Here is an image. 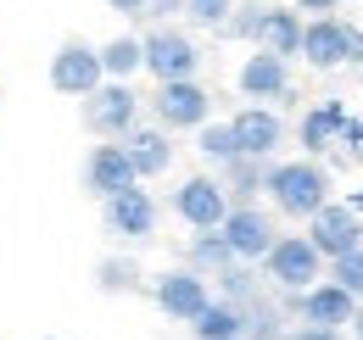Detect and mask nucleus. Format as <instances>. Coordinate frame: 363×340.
Instances as JSON below:
<instances>
[{
    "instance_id": "obj_4",
    "label": "nucleus",
    "mask_w": 363,
    "mask_h": 340,
    "mask_svg": "<svg viewBox=\"0 0 363 340\" xmlns=\"http://www.w3.org/2000/svg\"><path fill=\"white\" fill-rule=\"evenodd\" d=\"M84 123L101 140H123L129 128L140 123V95L129 89V79H101V84L84 95Z\"/></svg>"
},
{
    "instance_id": "obj_5",
    "label": "nucleus",
    "mask_w": 363,
    "mask_h": 340,
    "mask_svg": "<svg viewBox=\"0 0 363 340\" xmlns=\"http://www.w3.org/2000/svg\"><path fill=\"white\" fill-rule=\"evenodd\" d=\"M140 67L162 84V79H196V67H201V50L196 40L184 34V28H151L145 40H140Z\"/></svg>"
},
{
    "instance_id": "obj_25",
    "label": "nucleus",
    "mask_w": 363,
    "mask_h": 340,
    "mask_svg": "<svg viewBox=\"0 0 363 340\" xmlns=\"http://www.w3.org/2000/svg\"><path fill=\"white\" fill-rule=\"evenodd\" d=\"M324 279H335L341 290H352V296L363 301V246H352V251H341V256H330V262H324Z\"/></svg>"
},
{
    "instance_id": "obj_24",
    "label": "nucleus",
    "mask_w": 363,
    "mask_h": 340,
    "mask_svg": "<svg viewBox=\"0 0 363 340\" xmlns=\"http://www.w3.org/2000/svg\"><path fill=\"white\" fill-rule=\"evenodd\" d=\"M196 151H201L207 162H218V168H224V162H235V157H240V145H235V128L207 118V123L196 128Z\"/></svg>"
},
{
    "instance_id": "obj_11",
    "label": "nucleus",
    "mask_w": 363,
    "mask_h": 340,
    "mask_svg": "<svg viewBox=\"0 0 363 340\" xmlns=\"http://www.w3.org/2000/svg\"><path fill=\"white\" fill-rule=\"evenodd\" d=\"M174 212H179L190 229H218L224 212H229V190L213 173H190L179 190H174Z\"/></svg>"
},
{
    "instance_id": "obj_16",
    "label": "nucleus",
    "mask_w": 363,
    "mask_h": 340,
    "mask_svg": "<svg viewBox=\"0 0 363 340\" xmlns=\"http://www.w3.org/2000/svg\"><path fill=\"white\" fill-rule=\"evenodd\" d=\"M240 95L246 101H285L291 95V62L285 56H274V50H252L246 62H240Z\"/></svg>"
},
{
    "instance_id": "obj_15",
    "label": "nucleus",
    "mask_w": 363,
    "mask_h": 340,
    "mask_svg": "<svg viewBox=\"0 0 363 340\" xmlns=\"http://www.w3.org/2000/svg\"><path fill=\"white\" fill-rule=\"evenodd\" d=\"M229 128H235L240 157H274V151L285 145V123H279V112H274V106H263V101L240 106V112L229 118Z\"/></svg>"
},
{
    "instance_id": "obj_21",
    "label": "nucleus",
    "mask_w": 363,
    "mask_h": 340,
    "mask_svg": "<svg viewBox=\"0 0 363 340\" xmlns=\"http://www.w3.org/2000/svg\"><path fill=\"white\" fill-rule=\"evenodd\" d=\"M263 173H269V157H235V162H224V184L229 190V207L235 201H252L257 190H263Z\"/></svg>"
},
{
    "instance_id": "obj_26",
    "label": "nucleus",
    "mask_w": 363,
    "mask_h": 340,
    "mask_svg": "<svg viewBox=\"0 0 363 340\" xmlns=\"http://www.w3.org/2000/svg\"><path fill=\"white\" fill-rule=\"evenodd\" d=\"M95 279H101V290H112V296H118V290H135L140 268H135V262H118V256H112V262H101V268H95Z\"/></svg>"
},
{
    "instance_id": "obj_1",
    "label": "nucleus",
    "mask_w": 363,
    "mask_h": 340,
    "mask_svg": "<svg viewBox=\"0 0 363 340\" xmlns=\"http://www.w3.org/2000/svg\"><path fill=\"white\" fill-rule=\"evenodd\" d=\"M263 190H269L274 212L285 217H308L330 201V173L318 168L313 157H296V162H269V173H263Z\"/></svg>"
},
{
    "instance_id": "obj_23",
    "label": "nucleus",
    "mask_w": 363,
    "mask_h": 340,
    "mask_svg": "<svg viewBox=\"0 0 363 340\" xmlns=\"http://www.w3.org/2000/svg\"><path fill=\"white\" fill-rule=\"evenodd\" d=\"M95 50H101V73L106 79H135L140 73V40L135 34H118V40L95 45Z\"/></svg>"
},
{
    "instance_id": "obj_2",
    "label": "nucleus",
    "mask_w": 363,
    "mask_h": 340,
    "mask_svg": "<svg viewBox=\"0 0 363 340\" xmlns=\"http://www.w3.org/2000/svg\"><path fill=\"white\" fill-rule=\"evenodd\" d=\"M263 273H269L274 290L296 296V290H308V285L324 279V256L313 251L308 234H274V246L263 251Z\"/></svg>"
},
{
    "instance_id": "obj_17",
    "label": "nucleus",
    "mask_w": 363,
    "mask_h": 340,
    "mask_svg": "<svg viewBox=\"0 0 363 340\" xmlns=\"http://www.w3.org/2000/svg\"><path fill=\"white\" fill-rule=\"evenodd\" d=\"M123 151H129V162H135V178L145 184V178H162V173L174 168V140H168V128H145L135 123L129 134H123Z\"/></svg>"
},
{
    "instance_id": "obj_3",
    "label": "nucleus",
    "mask_w": 363,
    "mask_h": 340,
    "mask_svg": "<svg viewBox=\"0 0 363 340\" xmlns=\"http://www.w3.org/2000/svg\"><path fill=\"white\" fill-rule=\"evenodd\" d=\"M308 67L330 73V67H347V62H363V28L341 23V17H308L302 23V50H296Z\"/></svg>"
},
{
    "instance_id": "obj_20",
    "label": "nucleus",
    "mask_w": 363,
    "mask_h": 340,
    "mask_svg": "<svg viewBox=\"0 0 363 340\" xmlns=\"http://www.w3.org/2000/svg\"><path fill=\"white\" fill-rule=\"evenodd\" d=\"M347 123V106L341 101H318L313 112H302V123H296V140H302V151L318 157V151H330L335 145V134Z\"/></svg>"
},
{
    "instance_id": "obj_13",
    "label": "nucleus",
    "mask_w": 363,
    "mask_h": 340,
    "mask_svg": "<svg viewBox=\"0 0 363 340\" xmlns=\"http://www.w3.org/2000/svg\"><path fill=\"white\" fill-rule=\"evenodd\" d=\"M291 307H296V318H302V324H313V329H347V318H352L358 296H352V290H341L335 279H318V285H308V290H296Z\"/></svg>"
},
{
    "instance_id": "obj_30",
    "label": "nucleus",
    "mask_w": 363,
    "mask_h": 340,
    "mask_svg": "<svg viewBox=\"0 0 363 340\" xmlns=\"http://www.w3.org/2000/svg\"><path fill=\"white\" fill-rule=\"evenodd\" d=\"M291 6H296V11H308V17H330L341 0H291Z\"/></svg>"
},
{
    "instance_id": "obj_9",
    "label": "nucleus",
    "mask_w": 363,
    "mask_h": 340,
    "mask_svg": "<svg viewBox=\"0 0 363 340\" xmlns=\"http://www.w3.org/2000/svg\"><path fill=\"white\" fill-rule=\"evenodd\" d=\"M101 79H106V73H101V50H95V45H84V40L56 45V56H50V89H56V95L84 101Z\"/></svg>"
},
{
    "instance_id": "obj_27",
    "label": "nucleus",
    "mask_w": 363,
    "mask_h": 340,
    "mask_svg": "<svg viewBox=\"0 0 363 340\" xmlns=\"http://www.w3.org/2000/svg\"><path fill=\"white\" fill-rule=\"evenodd\" d=\"M229 11H235V0H184V17H196L201 28H224Z\"/></svg>"
},
{
    "instance_id": "obj_12",
    "label": "nucleus",
    "mask_w": 363,
    "mask_h": 340,
    "mask_svg": "<svg viewBox=\"0 0 363 340\" xmlns=\"http://www.w3.org/2000/svg\"><path fill=\"white\" fill-rule=\"evenodd\" d=\"M157 307L174 318V324H190L207 301H213V285H207V273H196V268H168V273H157Z\"/></svg>"
},
{
    "instance_id": "obj_14",
    "label": "nucleus",
    "mask_w": 363,
    "mask_h": 340,
    "mask_svg": "<svg viewBox=\"0 0 363 340\" xmlns=\"http://www.w3.org/2000/svg\"><path fill=\"white\" fill-rule=\"evenodd\" d=\"M129 184H140V178H135V162H129L123 140H101L90 157H84V190H90L95 201H106V196H118Z\"/></svg>"
},
{
    "instance_id": "obj_19",
    "label": "nucleus",
    "mask_w": 363,
    "mask_h": 340,
    "mask_svg": "<svg viewBox=\"0 0 363 340\" xmlns=\"http://www.w3.org/2000/svg\"><path fill=\"white\" fill-rule=\"evenodd\" d=\"M190 340H246V307L229 296H213L190 318Z\"/></svg>"
},
{
    "instance_id": "obj_22",
    "label": "nucleus",
    "mask_w": 363,
    "mask_h": 340,
    "mask_svg": "<svg viewBox=\"0 0 363 340\" xmlns=\"http://www.w3.org/2000/svg\"><path fill=\"white\" fill-rule=\"evenodd\" d=\"M229 262H235V251L224 246V234H218V229H196V240H190V268L213 279V273H224Z\"/></svg>"
},
{
    "instance_id": "obj_33",
    "label": "nucleus",
    "mask_w": 363,
    "mask_h": 340,
    "mask_svg": "<svg viewBox=\"0 0 363 340\" xmlns=\"http://www.w3.org/2000/svg\"><path fill=\"white\" fill-rule=\"evenodd\" d=\"M347 329H352V340H363V301L352 307V318H347Z\"/></svg>"
},
{
    "instance_id": "obj_10",
    "label": "nucleus",
    "mask_w": 363,
    "mask_h": 340,
    "mask_svg": "<svg viewBox=\"0 0 363 340\" xmlns=\"http://www.w3.org/2000/svg\"><path fill=\"white\" fill-rule=\"evenodd\" d=\"M308 240H313V251L330 262V256L352 251V246H363V217L358 207H347V201H324L313 217H308Z\"/></svg>"
},
{
    "instance_id": "obj_28",
    "label": "nucleus",
    "mask_w": 363,
    "mask_h": 340,
    "mask_svg": "<svg viewBox=\"0 0 363 340\" xmlns=\"http://www.w3.org/2000/svg\"><path fill=\"white\" fill-rule=\"evenodd\" d=\"M335 145H341V151H363V123H358V118H347V123H341Z\"/></svg>"
},
{
    "instance_id": "obj_18",
    "label": "nucleus",
    "mask_w": 363,
    "mask_h": 340,
    "mask_svg": "<svg viewBox=\"0 0 363 340\" xmlns=\"http://www.w3.org/2000/svg\"><path fill=\"white\" fill-rule=\"evenodd\" d=\"M252 45L291 62V56L302 50V11H296V6H263V11H257V28H252Z\"/></svg>"
},
{
    "instance_id": "obj_6",
    "label": "nucleus",
    "mask_w": 363,
    "mask_h": 340,
    "mask_svg": "<svg viewBox=\"0 0 363 340\" xmlns=\"http://www.w3.org/2000/svg\"><path fill=\"white\" fill-rule=\"evenodd\" d=\"M151 118L168 128H201L213 118V95L201 89V79H162L151 89Z\"/></svg>"
},
{
    "instance_id": "obj_32",
    "label": "nucleus",
    "mask_w": 363,
    "mask_h": 340,
    "mask_svg": "<svg viewBox=\"0 0 363 340\" xmlns=\"http://www.w3.org/2000/svg\"><path fill=\"white\" fill-rule=\"evenodd\" d=\"M106 11H118V17H145V0H106Z\"/></svg>"
},
{
    "instance_id": "obj_8",
    "label": "nucleus",
    "mask_w": 363,
    "mask_h": 340,
    "mask_svg": "<svg viewBox=\"0 0 363 340\" xmlns=\"http://www.w3.org/2000/svg\"><path fill=\"white\" fill-rule=\"evenodd\" d=\"M101 212H106V234H118V240H151L157 234V217H162V207H157V196L151 190H140V184H129V190H118V196H106L101 201Z\"/></svg>"
},
{
    "instance_id": "obj_31",
    "label": "nucleus",
    "mask_w": 363,
    "mask_h": 340,
    "mask_svg": "<svg viewBox=\"0 0 363 340\" xmlns=\"http://www.w3.org/2000/svg\"><path fill=\"white\" fill-rule=\"evenodd\" d=\"M291 340H347V329H313V324H302Z\"/></svg>"
},
{
    "instance_id": "obj_29",
    "label": "nucleus",
    "mask_w": 363,
    "mask_h": 340,
    "mask_svg": "<svg viewBox=\"0 0 363 340\" xmlns=\"http://www.w3.org/2000/svg\"><path fill=\"white\" fill-rule=\"evenodd\" d=\"M184 0H145V17H179Z\"/></svg>"
},
{
    "instance_id": "obj_7",
    "label": "nucleus",
    "mask_w": 363,
    "mask_h": 340,
    "mask_svg": "<svg viewBox=\"0 0 363 340\" xmlns=\"http://www.w3.org/2000/svg\"><path fill=\"white\" fill-rule=\"evenodd\" d=\"M218 234H224V246L235 251V262H263V251H269L274 234H279V223L257 201H235L224 212V223H218Z\"/></svg>"
}]
</instances>
